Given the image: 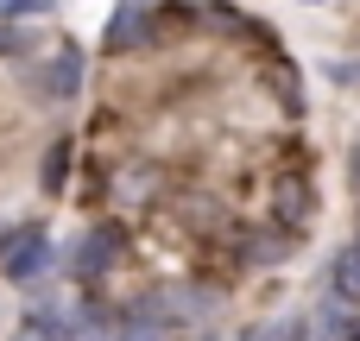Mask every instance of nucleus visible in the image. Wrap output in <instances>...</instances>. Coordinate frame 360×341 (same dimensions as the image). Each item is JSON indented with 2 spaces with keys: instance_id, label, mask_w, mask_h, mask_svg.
<instances>
[{
  "instance_id": "nucleus-4",
  "label": "nucleus",
  "mask_w": 360,
  "mask_h": 341,
  "mask_svg": "<svg viewBox=\"0 0 360 341\" xmlns=\"http://www.w3.org/2000/svg\"><path fill=\"white\" fill-rule=\"evenodd\" d=\"M329 285H335V297H342V304H354V297H360V247H348V253L335 259Z\"/></svg>"
},
{
  "instance_id": "nucleus-1",
  "label": "nucleus",
  "mask_w": 360,
  "mask_h": 341,
  "mask_svg": "<svg viewBox=\"0 0 360 341\" xmlns=\"http://www.w3.org/2000/svg\"><path fill=\"white\" fill-rule=\"evenodd\" d=\"M44 259H51V240H44L38 228H19V234L6 240V253H0V272H6L13 285H32V278L44 272Z\"/></svg>"
},
{
  "instance_id": "nucleus-8",
  "label": "nucleus",
  "mask_w": 360,
  "mask_h": 341,
  "mask_svg": "<svg viewBox=\"0 0 360 341\" xmlns=\"http://www.w3.org/2000/svg\"><path fill=\"white\" fill-rule=\"evenodd\" d=\"M120 341H165V335H158V329H127Z\"/></svg>"
},
{
  "instance_id": "nucleus-9",
  "label": "nucleus",
  "mask_w": 360,
  "mask_h": 341,
  "mask_svg": "<svg viewBox=\"0 0 360 341\" xmlns=\"http://www.w3.org/2000/svg\"><path fill=\"white\" fill-rule=\"evenodd\" d=\"M354 341H360V329H354Z\"/></svg>"
},
{
  "instance_id": "nucleus-2",
  "label": "nucleus",
  "mask_w": 360,
  "mask_h": 341,
  "mask_svg": "<svg viewBox=\"0 0 360 341\" xmlns=\"http://www.w3.org/2000/svg\"><path fill=\"white\" fill-rule=\"evenodd\" d=\"M146 25H158V13H152V6H114V13H108V44H114V51L146 44V38H152Z\"/></svg>"
},
{
  "instance_id": "nucleus-5",
  "label": "nucleus",
  "mask_w": 360,
  "mask_h": 341,
  "mask_svg": "<svg viewBox=\"0 0 360 341\" xmlns=\"http://www.w3.org/2000/svg\"><path fill=\"white\" fill-rule=\"evenodd\" d=\"M114 247H120V240H114V228H101V234L76 253V278H95V272L108 266V253H114Z\"/></svg>"
},
{
  "instance_id": "nucleus-3",
  "label": "nucleus",
  "mask_w": 360,
  "mask_h": 341,
  "mask_svg": "<svg viewBox=\"0 0 360 341\" xmlns=\"http://www.w3.org/2000/svg\"><path fill=\"white\" fill-rule=\"evenodd\" d=\"M44 89H51V95H76V89H82V51H76V44H63V51L51 57Z\"/></svg>"
},
{
  "instance_id": "nucleus-6",
  "label": "nucleus",
  "mask_w": 360,
  "mask_h": 341,
  "mask_svg": "<svg viewBox=\"0 0 360 341\" xmlns=\"http://www.w3.org/2000/svg\"><path fill=\"white\" fill-rule=\"evenodd\" d=\"M63 171H70V139H57L44 152V190H63Z\"/></svg>"
},
{
  "instance_id": "nucleus-7",
  "label": "nucleus",
  "mask_w": 360,
  "mask_h": 341,
  "mask_svg": "<svg viewBox=\"0 0 360 341\" xmlns=\"http://www.w3.org/2000/svg\"><path fill=\"white\" fill-rule=\"evenodd\" d=\"M32 13H44V6H38V0H6V6H0L6 25H13V19H32Z\"/></svg>"
}]
</instances>
